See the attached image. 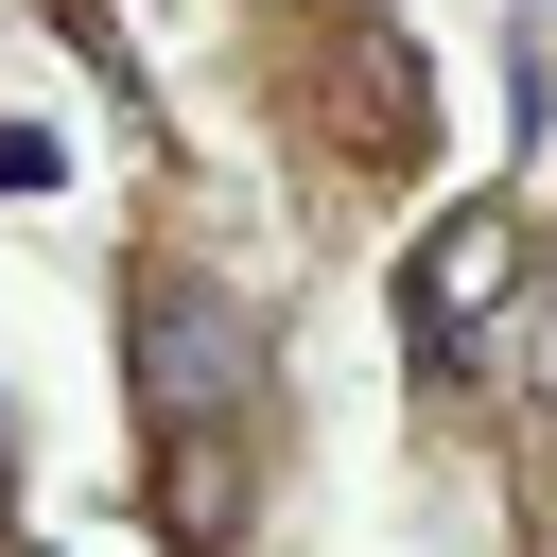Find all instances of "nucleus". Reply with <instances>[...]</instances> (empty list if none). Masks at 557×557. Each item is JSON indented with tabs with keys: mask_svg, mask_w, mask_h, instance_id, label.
<instances>
[{
	"mask_svg": "<svg viewBox=\"0 0 557 557\" xmlns=\"http://www.w3.org/2000/svg\"><path fill=\"white\" fill-rule=\"evenodd\" d=\"M505 278H522V209H505V191H470V209L400 261V348H418V366H487Z\"/></svg>",
	"mask_w": 557,
	"mask_h": 557,
	"instance_id": "1",
	"label": "nucleus"
},
{
	"mask_svg": "<svg viewBox=\"0 0 557 557\" xmlns=\"http://www.w3.org/2000/svg\"><path fill=\"white\" fill-rule=\"evenodd\" d=\"M139 383L174 400V435H244V383H261V331L226 296H157L139 313Z\"/></svg>",
	"mask_w": 557,
	"mask_h": 557,
	"instance_id": "2",
	"label": "nucleus"
},
{
	"mask_svg": "<svg viewBox=\"0 0 557 557\" xmlns=\"http://www.w3.org/2000/svg\"><path fill=\"white\" fill-rule=\"evenodd\" d=\"M0 191H52V139L35 122H0Z\"/></svg>",
	"mask_w": 557,
	"mask_h": 557,
	"instance_id": "3",
	"label": "nucleus"
},
{
	"mask_svg": "<svg viewBox=\"0 0 557 557\" xmlns=\"http://www.w3.org/2000/svg\"><path fill=\"white\" fill-rule=\"evenodd\" d=\"M540 383H557V296H540Z\"/></svg>",
	"mask_w": 557,
	"mask_h": 557,
	"instance_id": "4",
	"label": "nucleus"
}]
</instances>
